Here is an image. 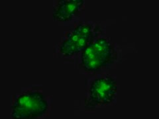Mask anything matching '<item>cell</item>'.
<instances>
[{"mask_svg": "<svg viewBox=\"0 0 159 119\" xmlns=\"http://www.w3.org/2000/svg\"><path fill=\"white\" fill-rule=\"evenodd\" d=\"M51 107V97L41 86H29L11 97V119H45Z\"/></svg>", "mask_w": 159, "mask_h": 119, "instance_id": "1", "label": "cell"}, {"mask_svg": "<svg viewBox=\"0 0 159 119\" xmlns=\"http://www.w3.org/2000/svg\"><path fill=\"white\" fill-rule=\"evenodd\" d=\"M117 44L105 34L96 38L78 55V67L88 75L100 73L119 60Z\"/></svg>", "mask_w": 159, "mask_h": 119, "instance_id": "2", "label": "cell"}, {"mask_svg": "<svg viewBox=\"0 0 159 119\" xmlns=\"http://www.w3.org/2000/svg\"><path fill=\"white\" fill-rule=\"evenodd\" d=\"M105 34L97 23L80 21L61 38L55 47V54L59 58L71 59L78 56L89 44Z\"/></svg>", "mask_w": 159, "mask_h": 119, "instance_id": "3", "label": "cell"}, {"mask_svg": "<svg viewBox=\"0 0 159 119\" xmlns=\"http://www.w3.org/2000/svg\"><path fill=\"white\" fill-rule=\"evenodd\" d=\"M118 82L111 74L100 73L86 79L84 106L87 110L114 105L117 101Z\"/></svg>", "mask_w": 159, "mask_h": 119, "instance_id": "4", "label": "cell"}, {"mask_svg": "<svg viewBox=\"0 0 159 119\" xmlns=\"http://www.w3.org/2000/svg\"><path fill=\"white\" fill-rule=\"evenodd\" d=\"M84 9V0H57L53 4L52 19L61 23L73 21L82 15Z\"/></svg>", "mask_w": 159, "mask_h": 119, "instance_id": "5", "label": "cell"}]
</instances>
